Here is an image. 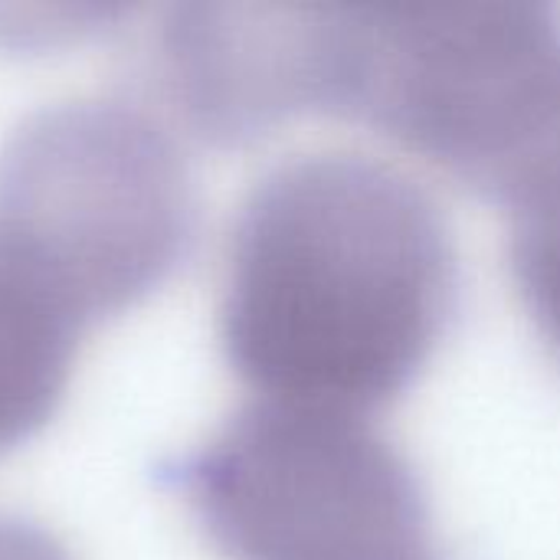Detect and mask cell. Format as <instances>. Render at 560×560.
Masks as SVG:
<instances>
[{"label":"cell","instance_id":"obj_4","mask_svg":"<svg viewBox=\"0 0 560 560\" xmlns=\"http://www.w3.org/2000/svg\"><path fill=\"white\" fill-rule=\"evenodd\" d=\"M161 479L226 560H394L430 548L420 476L364 417L256 397Z\"/></svg>","mask_w":560,"mask_h":560},{"label":"cell","instance_id":"obj_5","mask_svg":"<svg viewBox=\"0 0 560 560\" xmlns=\"http://www.w3.org/2000/svg\"><path fill=\"white\" fill-rule=\"evenodd\" d=\"M328 3H180L154 33V79L207 144L240 148L322 115Z\"/></svg>","mask_w":560,"mask_h":560},{"label":"cell","instance_id":"obj_2","mask_svg":"<svg viewBox=\"0 0 560 560\" xmlns=\"http://www.w3.org/2000/svg\"><path fill=\"white\" fill-rule=\"evenodd\" d=\"M325 115L502 190L560 125V13L541 3L335 7Z\"/></svg>","mask_w":560,"mask_h":560},{"label":"cell","instance_id":"obj_6","mask_svg":"<svg viewBox=\"0 0 560 560\" xmlns=\"http://www.w3.org/2000/svg\"><path fill=\"white\" fill-rule=\"evenodd\" d=\"M85 331L56 292L0 243V456L56 417Z\"/></svg>","mask_w":560,"mask_h":560},{"label":"cell","instance_id":"obj_9","mask_svg":"<svg viewBox=\"0 0 560 560\" xmlns=\"http://www.w3.org/2000/svg\"><path fill=\"white\" fill-rule=\"evenodd\" d=\"M394 560H440V558H436V551H433V548H427V551H417V555H404V558H394Z\"/></svg>","mask_w":560,"mask_h":560},{"label":"cell","instance_id":"obj_3","mask_svg":"<svg viewBox=\"0 0 560 560\" xmlns=\"http://www.w3.org/2000/svg\"><path fill=\"white\" fill-rule=\"evenodd\" d=\"M194 233L187 154L141 105L75 98L39 108L0 148V243L85 328L161 289Z\"/></svg>","mask_w":560,"mask_h":560},{"label":"cell","instance_id":"obj_8","mask_svg":"<svg viewBox=\"0 0 560 560\" xmlns=\"http://www.w3.org/2000/svg\"><path fill=\"white\" fill-rule=\"evenodd\" d=\"M0 560H72V555L39 522L0 512Z\"/></svg>","mask_w":560,"mask_h":560},{"label":"cell","instance_id":"obj_1","mask_svg":"<svg viewBox=\"0 0 560 560\" xmlns=\"http://www.w3.org/2000/svg\"><path fill=\"white\" fill-rule=\"evenodd\" d=\"M456 295L430 190L381 158L312 151L269 167L236 210L220 341L262 400L364 417L423 374Z\"/></svg>","mask_w":560,"mask_h":560},{"label":"cell","instance_id":"obj_7","mask_svg":"<svg viewBox=\"0 0 560 560\" xmlns=\"http://www.w3.org/2000/svg\"><path fill=\"white\" fill-rule=\"evenodd\" d=\"M509 207V266L518 295L560 348V125L502 187Z\"/></svg>","mask_w":560,"mask_h":560}]
</instances>
